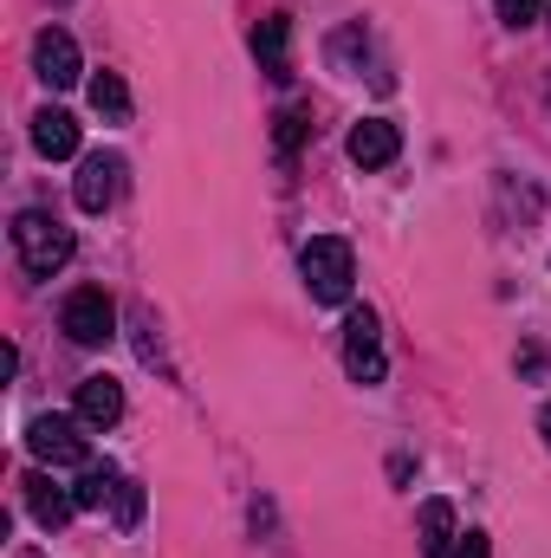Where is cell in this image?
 <instances>
[{"label": "cell", "instance_id": "1", "mask_svg": "<svg viewBox=\"0 0 551 558\" xmlns=\"http://www.w3.org/2000/svg\"><path fill=\"white\" fill-rule=\"evenodd\" d=\"M72 228L52 215V208H26V215H13V254H20V267L33 279H52L65 260H72Z\"/></svg>", "mask_w": 551, "mask_h": 558}, {"label": "cell", "instance_id": "2", "mask_svg": "<svg viewBox=\"0 0 551 558\" xmlns=\"http://www.w3.org/2000/svg\"><path fill=\"white\" fill-rule=\"evenodd\" d=\"M298 274H305V292H311L318 305H344L351 286H357V254H351L344 234H318V241H305Z\"/></svg>", "mask_w": 551, "mask_h": 558}, {"label": "cell", "instance_id": "3", "mask_svg": "<svg viewBox=\"0 0 551 558\" xmlns=\"http://www.w3.org/2000/svg\"><path fill=\"white\" fill-rule=\"evenodd\" d=\"M59 325H65V338H72V344L98 351V344H111V338H118V305H111V292H105V286H78V292H65Z\"/></svg>", "mask_w": 551, "mask_h": 558}, {"label": "cell", "instance_id": "4", "mask_svg": "<svg viewBox=\"0 0 551 558\" xmlns=\"http://www.w3.org/2000/svg\"><path fill=\"white\" fill-rule=\"evenodd\" d=\"M344 371H351V384H364V390L390 377L383 325H377V312H370V305H357V312H351V325H344Z\"/></svg>", "mask_w": 551, "mask_h": 558}, {"label": "cell", "instance_id": "5", "mask_svg": "<svg viewBox=\"0 0 551 558\" xmlns=\"http://www.w3.org/2000/svg\"><path fill=\"white\" fill-rule=\"evenodd\" d=\"M26 448H33L46 468H91V441H85V422L78 416H33Z\"/></svg>", "mask_w": 551, "mask_h": 558}, {"label": "cell", "instance_id": "6", "mask_svg": "<svg viewBox=\"0 0 551 558\" xmlns=\"http://www.w3.org/2000/svg\"><path fill=\"white\" fill-rule=\"evenodd\" d=\"M124 175H131V162H124L118 149H98V156H85V162H78V182H72L78 208H85V215H105V208L124 195Z\"/></svg>", "mask_w": 551, "mask_h": 558}, {"label": "cell", "instance_id": "7", "mask_svg": "<svg viewBox=\"0 0 551 558\" xmlns=\"http://www.w3.org/2000/svg\"><path fill=\"white\" fill-rule=\"evenodd\" d=\"M33 72L52 85V92H65V85H78L85 78V59H78V39L65 33V26H46L39 39H33Z\"/></svg>", "mask_w": 551, "mask_h": 558}, {"label": "cell", "instance_id": "8", "mask_svg": "<svg viewBox=\"0 0 551 558\" xmlns=\"http://www.w3.org/2000/svg\"><path fill=\"white\" fill-rule=\"evenodd\" d=\"M344 149H351V162H357V169H390V162L403 156V131H396L390 118H364V124L351 131Z\"/></svg>", "mask_w": 551, "mask_h": 558}, {"label": "cell", "instance_id": "9", "mask_svg": "<svg viewBox=\"0 0 551 558\" xmlns=\"http://www.w3.org/2000/svg\"><path fill=\"white\" fill-rule=\"evenodd\" d=\"M72 416L85 422V428H111V422L124 416V390L111 377H85L78 397H72Z\"/></svg>", "mask_w": 551, "mask_h": 558}, {"label": "cell", "instance_id": "10", "mask_svg": "<svg viewBox=\"0 0 551 558\" xmlns=\"http://www.w3.org/2000/svg\"><path fill=\"white\" fill-rule=\"evenodd\" d=\"M254 52H260V72H273L279 85L292 78V20L285 13H267L254 26Z\"/></svg>", "mask_w": 551, "mask_h": 558}, {"label": "cell", "instance_id": "11", "mask_svg": "<svg viewBox=\"0 0 551 558\" xmlns=\"http://www.w3.org/2000/svg\"><path fill=\"white\" fill-rule=\"evenodd\" d=\"M415 539H421V558H454L461 533H454V507L448 500H421L415 513Z\"/></svg>", "mask_w": 551, "mask_h": 558}, {"label": "cell", "instance_id": "12", "mask_svg": "<svg viewBox=\"0 0 551 558\" xmlns=\"http://www.w3.org/2000/svg\"><path fill=\"white\" fill-rule=\"evenodd\" d=\"M33 149H39L46 162H65V156H78V118L46 105V111L33 118Z\"/></svg>", "mask_w": 551, "mask_h": 558}, {"label": "cell", "instance_id": "13", "mask_svg": "<svg viewBox=\"0 0 551 558\" xmlns=\"http://www.w3.org/2000/svg\"><path fill=\"white\" fill-rule=\"evenodd\" d=\"M20 494H26V513H33L46 533H52V526H65V520L78 513V500H72V494H59L46 474H26V481H20Z\"/></svg>", "mask_w": 551, "mask_h": 558}, {"label": "cell", "instance_id": "14", "mask_svg": "<svg viewBox=\"0 0 551 558\" xmlns=\"http://www.w3.org/2000/svg\"><path fill=\"white\" fill-rule=\"evenodd\" d=\"M91 111H98L105 124H131V85H124L118 72H98V78H91Z\"/></svg>", "mask_w": 551, "mask_h": 558}, {"label": "cell", "instance_id": "15", "mask_svg": "<svg viewBox=\"0 0 551 558\" xmlns=\"http://www.w3.org/2000/svg\"><path fill=\"white\" fill-rule=\"evenodd\" d=\"M118 487H124V474H118L111 461H91V468L78 474L72 500H78V513H85V507H105V500H118Z\"/></svg>", "mask_w": 551, "mask_h": 558}, {"label": "cell", "instance_id": "16", "mask_svg": "<svg viewBox=\"0 0 551 558\" xmlns=\"http://www.w3.org/2000/svg\"><path fill=\"white\" fill-rule=\"evenodd\" d=\"M111 507H118V526H124V533H131V526H137V520H143V487H137V481H124V487H118V500H111Z\"/></svg>", "mask_w": 551, "mask_h": 558}, {"label": "cell", "instance_id": "17", "mask_svg": "<svg viewBox=\"0 0 551 558\" xmlns=\"http://www.w3.org/2000/svg\"><path fill=\"white\" fill-rule=\"evenodd\" d=\"M131 325H137L143 338H137V351H143V364H162V344H156V318H149V312H131Z\"/></svg>", "mask_w": 551, "mask_h": 558}, {"label": "cell", "instance_id": "18", "mask_svg": "<svg viewBox=\"0 0 551 558\" xmlns=\"http://www.w3.org/2000/svg\"><path fill=\"white\" fill-rule=\"evenodd\" d=\"M493 7H500L506 26H532V20H539V0H493Z\"/></svg>", "mask_w": 551, "mask_h": 558}, {"label": "cell", "instance_id": "19", "mask_svg": "<svg viewBox=\"0 0 551 558\" xmlns=\"http://www.w3.org/2000/svg\"><path fill=\"white\" fill-rule=\"evenodd\" d=\"M454 558H493V546H487V533H461V546H454Z\"/></svg>", "mask_w": 551, "mask_h": 558}, {"label": "cell", "instance_id": "20", "mask_svg": "<svg viewBox=\"0 0 551 558\" xmlns=\"http://www.w3.org/2000/svg\"><path fill=\"white\" fill-rule=\"evenodd\" d=\"M305 137V118H298V111H285V118H279V143H285V149H292V143Z\"/></svg>", "mask_w": 551, "mask_h": 558}, {"label": "cell", "instance_id": "21", "mask_svg": "<svg viewBox=\"0 0 551 558\" xmlns=\"http://www.w3.org/2000/svg\"><path fill=\"white\" fill-rule=\"evenodd\" d=\"M539 435H546V448H551V403H546V416H539Z\"/></svg>", "mask_w": 551, "mask_h": 558}, {"label": "cell", "instance_id": "22", "mask_svg": "<svg viewBox=\"0 0 551 558\" xmlns=\"http://www.w3.org/2000/svg\"><path fill=\"white\" fill-rule=\"evenodd\" d=\"M546 105H551V85H546Z\"/></svg>", "mask_w": 551, "mask_h": 558}]
</instances>
